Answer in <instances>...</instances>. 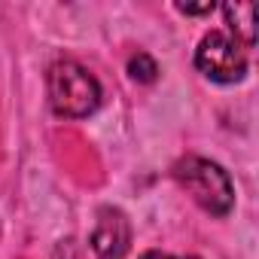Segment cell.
Listing matches in <instances>:
<instances>
[{"label": "cell", "mask_w": 259, "mask_h": 259, "mask_svg": "<svg viewBox=\"0 0 259 259\" xmlns=\"http://www.w3.org/2000/svg\"><path fill=\"white\" fill-rule=\"evenodd\" d=\"M46 85H49V107L55 116L85 119L101 107V82L79 61L70 58L55 61L46 73Z\"/></svg>", "instance_id": "6da1fadb"}, {"label": "cell", "mask_w": 259, "mask_h": 259, "mask_svg": "<svg viewBox=\"0 0 259 259\" xmlns=\"http://www.w3.org/2000/svg\"><path fill=\"white\" fill-rule=\"evenodd\" d=\"M174 180L192 195V201L213 213V217H226L232 207H235V186H232V177L210 159H201V156H183L174 162L171 168Z\"/></svg>", "instance_id": "7a4b0ae2"}, {"label": "cell", "mask_w": 259, "mask_h": 259, "mask_svg": "<svg viewBox=\"0 0 259 259\" xmlns=\"http://www.w3.org/2000/svg\"><path fill=\"white\" fill-rule=\"evenodd\" d=\"M195 67L210 82L232 85V82L244 79V73H247V55H244V49L229 34L210 31V34L201 37V43L195 49Z\"/></svg>", "instance_id": "3957f363"}, {"label": "cell", "mask_w": 259, "mask_h": 259, "mask_svg": "<svg viewBox=\"0 0 259 259\" xmlns=\"http://www.w3.org/2000/svg\"><path fill=\"white\" fill-rule=\"evenodd\" d=\"M132 250V223L119 207H101L98 223L92 229V253L98 259H125Z\"/></svg>", "instance_id": "277c9868"}, {"label": "cell", "mask_w": 259, "mask_h": 259, "mask_svg": "<svg viewBox=\"0 0 259 259\" xmlns=\"http://www.w3.org/2000/svg\"><path fill=\"white\" fill-rule=\"evenodd\" d=\"M223 16H226L229 31L235 34V43L250 49L256 43V7L247 4V0H235V4L223 7Z\"/></svg>", "instance_id": "5b68a950"}, {"label": "cell", "mask_w": 259, "mask_h": 259, "mask_svg": "<svg viewBox=\"0 0 259 259\" xmlns=\"http://www.w3.org/2000/svg\"><path fill=\"white\" fill-rule=\"evenodd\" d=\"M128 76H132L135 82H156V76H159V64H156V58L147 55V52L132 55V58H128Z\"/></svg>", "instance_id": "8992f818"}, {"label": "cell", "mask_w": 259, "mask_h": 259, "mask_svg": "<svg viewBox=\"0 0 259 259\" xmlns=\"http://www.w3.org/2000/svg\"><path fill=\"white\" fill-rule=\"evenodd\" d=\"M177 10H180L183 16H207V13H213V4H201V7H192V4H177Z\"/></svg>", "instance_id": "52a82bcc"}, {"label": "cell", "mask_w": 259, "mask_h": 259, "mask_svg": "<svg viewBox=\"0 0 259 259\" xmlns=\"http://www.w3.org/2000/svg\"><path fill=\"white\" fill-rule=\"evenodd\" d=\"M141 259H198V256H171V253H159V250H150V253H144Z\"/></svg>", "instance_id": "ba28073f"}]
</instances>
